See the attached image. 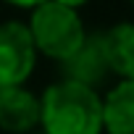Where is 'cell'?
<instances>
[{"label": "cell", "mask_w": 134, "mask_h": 134, "mask_svg": "<svg viewBox=\"0 0 134 134\" xmlns=\"http://www.w3.org/2000/svg\"><path fill=\"white\" fill-rule=\"evenodd\" d=\"M103 131L134 134V79H121L103 97Z\"/></svg>", "instance_id": "obj_7"}, {"label": "cell", "mask_w": 134, "mask_h": 134, "mask_svg": "<svg viewBox=\"0 0 134 134\" xmlns=\"http://www.w3.org/2000/svg\"><path fill=\"white\" fill-rule=\"evenodd\" d=\"M53 3H58V5H66V8H74V11H79L87 0H53Z\"/></svg>", "instance_id": "obj_9"}, {"label": "cell", "mask_w": 134, "mask_h": 134, "mask_svg": "<svg viewBox=\"0 0 134 134\" xmlns=\"http://www.w3.org/2000/svg\"><path fill=\"white\" fill-rule=\"evenodd\" d=\"M108 71L118 79H134V24L118 21L97 34Z\"/></svg>", "instance_id": "obj_6"}, {"label": "cell", "mask_w": 134, "mask_h": 134, "mask_svg": "<svg viewBox=\"0 0 134 134\" xmlns=\"http://www.w3.org/2000/svg\"><path fill=\"white\" fill-rule=\"evenodd\" d=\"M29 134H45V131H37V129H34V131H29Z\"/></svg>", "instance_id": "obj_10"}, {"label": "cell", "mask_w": 134, "mask_h": 134, "mask_svg": "<svg viewBox=\"0 0 134 134\" xmlns=\"http://www.w3.org/2000/svg\"><path fill=\"white\" fill-rule=\"evenodd\" d=\"M45 134H103V97L97 90L60 79L40 95Z\"/></svg>", "instance_id": "obj_1"}, {"label": "cell", "mask_w": 134, "mask_h": 134, "mask_svg": "<svg viewBox=\"0 0 134 134\" xmlns=\"http://www.w3.org/2000/svg\"><path fill=\"white\" fill-rule=\"evenodd\" d=\"M131 5H134V0H131Z\"/></svg>", "instance_id": "obj_11"}, {"label": "cell", "mask_w": 134, "mask_h": 134, "mask_svg": "<svg viewBox=\"0 0 134 134\" xmlns=\"http://www.w3.org/2000/svg\"><path fill=\"white\" fill-rule=\"evenodd\" d=\"M26 29L34 42V50L53 60H63L66 55H71L87 37L79 11L58 5L53 0H42L32 8Z\"/></svg>", "instance_id": "obj_2"}, {"label": "cell", "mask_w": 134, "mask_h": 134, "mask_svg": "<svg viewBox=\"0 0 134 134\" xmlns=\"http://www.w3.org/2000/svg\"><path fill=\"white\" fill-rule=\"evenodd\" d=\"M60 63V74L63 79L69 82H79V84H87L92 90H97L108 76V66H105V58H103V50H100V40L97 34H87L84 42L71 53L66 55Z\"/></svg>", "instance_id": "obj_5"}, {"label": "cell", "mask_w": 134, "mask_h": 134, "mask_svg": "<svg viewBox=\"0 0 134 134\" xmlns=\"http://www.w3.org/2000/svg\"><path fill=\"white\" fill-rule=\"evenodd\" d=\"M3 3L16 5V8H34V5H40V3H42V0H3Z\"/></svg>", "instance_id": "obj_8"}, {"label": "cell", "mask_w": 134, "mask_h": 134, "mask_svg": "<svg viewBox=\"0 0 134 134\" xmlns=\"http://www.w3.org/2000/svg\"><path fill=\"white\" fill-rule=\"evenodd\" d=\"M37 66V50L24 21L0 24V87L24 84Z\"/></svg>", "instance_id": "obj_3"}, {"label": "cell", "mask_w": 134, "mask_h": 134, "mask_svg": "<svg viewBox=\"0 0 134 134\" xmlns=\"http://www.w3.org/2000/svg\"><path fill=\"white\" fill-rule=\"evenodd\" d=\"M40 126V97L24 84L0 87V129L8 134H29Z\"/></svg>", "instance_id": "obj_4"}]
</instances>
